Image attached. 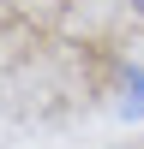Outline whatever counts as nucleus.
Returning a JSON list of instances; mask_svg holds the SVG:
<instances>
[{"instance_id": "1", "label": "nucleus", "mask_w": 144, "mask_h": 149, "mask_svg": "<svg viewBox=\"0 0 144 149\" xmlns=\"http://www.w3.org/2000/svg\"><path fill=\"white\" fill-rule=\"evenodd\" d=\"M132 6H138V12H144V0H132Z\"/></svg>"}]
</instances>
